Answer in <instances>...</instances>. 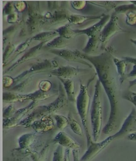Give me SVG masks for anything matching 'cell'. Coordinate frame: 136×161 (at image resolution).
Wrapping results in <instances>:
<instances>
[{"mask_svg":"<svg viewBox=\"0 0 136 161\" xmlns=\"http://www.w3.org/2000/svg\"><path fill=\"white\" fill-rule=\"evenodd\" d=\"M57 35V34L55 32H46V33H41L33 37V39L46 42L48 40L50 39Z\"/></svg>","mask_w":136,"mask_h":161,"instance_id":"cell-22","label":"cell"},{"mask_svg":"<svg viewBox=\"0 0 136 161\" xmlns=\"http://www.w3.org/2000/svg\"><path fill=\"white\" fill-rule=\"evenodd\" d=\"M130 41L132 42V43H133V44H134L136 46V40H134L133 39H131Z\"/></svg>","mask_w":136,"mask_h":161,"instance_id":"cell-38","label":"cell"},{"mask_svg":"<svg viewBox=\"0 0 136 161\" xmlns=\"http://www.w3.org/2000/svg\"><path fill=\"white\" fill-rule=\"evenodd\" d=\"M54 121L49 116H44L36 120L28 127H31L37 132H46L54 127Z\"/></svg>","mask_w":136,"mask_h":161,"instance_id":"cell-9","label":"cell"},{"mask_svg":"<svg viewBox=\"0 0 136 161\" xmlns=\"http://www.w3.org/2000/svg\"><path fill=\"white\" fill-rule=\"evenodd\" d=\"M70 149L66 148L65 150L63 161H71L70 159Z\"/></svg>","mask_w":136,"mask_h":161,"instance_id":"cell-31","label":"cell"},{"mask_svg":"<svg viewBox=\"0 0 136 161\" xmlns=\"http://www.w3.org/2000/svg\"><path fill=\"white\" fill-rule=\"evenodd\" d=\"M35 103V102L33 101L28 107L17 111L14 114V116L13 117L7 119L5 123L3 124V126L5 128H7V127L8 128V127L16 126L19 121H20L21 119L25 115V114L29 111L30 110L33 108Z\"/></svg>","mask_w":136,"mask_h":161,"instance_id":"cell-11","label":"cell"},{"mask_svg":"<svg viewBox=\"0 0 136 161\" xmlns=\"http://www.w3.org/2000/svg\"><path fill=\"white\" fill-rule=\"evenodd\" d=\"M136 85V79L134 80L129 81V87H132Z\"/></svg>","mask_w":136,"mask_h":161,"instance_id":"cell-37","label":"cell"},{"mask_svg":"<svg viewBox=\"0 0 136 161\" xmlns=\"http://www.w3.org/2000/svg\"><path fill=\"white\" fill-rule=\"evenodd\" d=\"M68 119L69 120V125L73 132L79 136L83 135L82 127L79 124L73 117L71 114H69Z\"/></svg>","mask_w":136,"mask_h":161,"instance_id":"cell-18","label":"cell"},{"mask_svg":"<svg viewBox=\"0 0 136 161\" xmlns=\"http://www.w3.org/2000/svg\"><path fill=\"white\" fill-rule=\"evenodd\" d=\"M114 50L111 47L106 48L103 53L96 56H91L79 51L75 53L77 56L89 60L94 65L107 94L111 112L104 130L108 133H112L116 129L120 119L119 75L114 62Z\"/></svg>","mask_w":136,"mask_h":161,"instance_id":"cell-1","label":"cell"},{"mask_svg":"<svg viewBox=\"0 0 136 161\" xmlns=\"http://www.w3.org/2000/svg\"><path fill=\"white\" fill-rule=\"evenodd\" d=\"M64 158L63 147L59 145L54 153L53 161H63Z\"/></svg>","mask_w":136,"mask_h":161,"instance_id":"cell-24","label":"cell"},{"mask_svg":"<svg viewBox=\"0 0 136 161\" xmlns=\"http://www.w3.org/2000/svg\"><path fill=\"white\" fill-rule=\"evenodd\" d=\"M136 131V111L133 109L127 117L122 127L117 133L111 136L113 140L126 137L128 135Z\"/></svg>","mask_w":136,"mask_h":161,"instance_id":"cell-5","label":"cell"},{"mask_svg":"<svg viewBox=\"0 0 136 161\" xmlns=\"http://www.w3.org/2000/svg\"><path fill=\"white\" fill-rule=\"evenodd\" d=\"M122 58L128 63H132V64H134V65H136V58L126 57H123Z\"/></svg>","mask_w":136,"mask_h":161,"instance_id":"cell-32","label":"cell"},{"mask_svg":"<svg viewBox=\"0 0 136 161\" xmlns=\"http://www.w3.org/2000/svg\"><path fill=\"white\" fill-rule=\"evenodd\" d=\"M126 23L128 25L133 26L136 24V12H130L127 14Z\"/></svg>","mask_w":136,"mask_h":161,"instance_id":"cell-25","label":"cell"},{"mask_svg":"<svg viewBox=\"0 0 136 161\" xmlns=\"http://www.w3.org/2000/svg\"><path fill=\"white\" fill-rule=\"evenodd\" d=\"M131 77H136V65H133L132 71L129 74H127V78Z\"/></svg>","mask_w":136,"mask_h":161,"instance_id":"cell-36","label":"cell"},{"mask_svg":"<svg viewBox=\"0 0 136 161\" xmlns=\"http://www.w3.org/2000/svg\"><path fill=\"white\" fill-rule=\"evenodd\" d=\"M59 34L61 37L65 38H70L74 36L75 35V32L72 30L69 27L65 26L60 28L58 30Z\"/></svg>","mask_w":136,"mask_h":161,"instance_id":"cell-23","label":"cell"},{"mask_svg":"<svg viewBox=\"0 0 136 161\" xmlns=\"http://www.w3.org/2000/svg\"><path fill=\"white\" fill-rule=\"evenodd\" d=\"M52 52L54 54L60 56L68 61L76 62L81 63V64H85L86 65H88L91 67V65L86 62V61L79 59V57L77 56L75 53H73L70 50H54Z\"/></svg>","mask_w":136,"mask_h":161,"instance_id":"cell-12","label":"cell"},{"mask_svg":"<svg viewBox=\"0 0 136 161\" xmlns=\"http://www.w3.org/2000/svg\"><path fill=\"white\" fill-rule=\"evenodd\" d=\"M46 42H43L41 44H39L37 46L34 47L31 49L30 50L26 53L24 56H23V58H21L20 59H19L18 61H17L15 65H13L12 66V67L10 68L9 69H11V70H12V69H13L15 67V66H17L19 64H22L24 62L27 61V60H29V59H31V58H33L34 56H35L39 51L40 50L41 48L44 45V43H45Z\"/></svg>","mask_w":136,"mask_h":161,"instance_id":"cell-16","label":"cell"},{"mask_svg":"<svg viewBox=\"0 0 136 161\" xmlns=\"http://www.w3.org/2000/svg\"><path fill=\"white\" fill-rule=\"evenodd\" d=\"M54 118L55 119L57 122V126L58 128L63 130L66 128L69 124L68 119L66 118L62 115L55 114L54 115Z\"/></svg>","mask_w":136,"mask_h":161,"instance_id":"cell-21","label":"cell"},{"mask_svg":"<svg viewBox=\"0 0 136 161\" xmlns=\"http://www.w3.org/2000/svg\"><path fill=\"white\" fill-rule=\"evenodd\" d=\"M114 62L117 69V72L120 78V82L123 83L127 78V74H126V68L128 63L124 59H120L118 58H114Z\"/></svg>","mask_w":136,"mask_h":161,"instance_id":"cell-13","label":"cell"},{"mask_svg":"<svg viewBox=\"0 0 136 161\" xmlns=\"http://www.w3.org/2000/svg\"><path fill=\"white\" fill-rule=\"evenodd\" d=\"M116 14L120 13H128L129 12H136V5L134 4L124 5L116 7L115 8Z\"/></svg>","mask_w":136,"mask_h":161,"instance_id":"cell-20","label":"cell"},{"mask_svg":"<svg viewBox=\"0 0 136 161\" xmlns=\"http://www.w3.org/2000/svg\"><path fill=\"white\" fill-rule=\"evenodd\" d=\"M54 142L63 147L70 149L78 150L81 147L75 140L63 132L58 133L54 139Z\"/></svg>","mask_w":136,"mask_h":161,"instance_id":"cell-8","label":"cell"},{"mask_svg":"<svg viewBox=\"0 0 136 161\" xmlns=\"http://www.w3.org/2000/svg\"><path fill=\"white\" fill-rule=\"evenodd\" d=\"M90 97L87 86L81 85L79 94L76 100L77 108L81 118L84 128L86 132L87 140V146L94 141L90 136L88 127V117L90 110Z\"/></svg>","mask_w":136,"mask_h":161,"instance_id":"cell-3","label":"cell"},{"mask_svg":"<svg viewBox=\"0 0 136 161\" xmlns=\"http://www.w3.org/2000/svg\"><path fill=\"white\" fill-rule=\"evenodd\" d=\"M102 86L100 80L96 85L93 100L91 108V120L92 127L94 142H96L99 138L102 126V107L101 103Z\"/></svg>","mask_w":136,"mask_h":161,"instance_id":"cell-2","label":"cell"},{"mask_svg":"<svg viewBox=\"0 0 136 161\" xmlns=\"http://www.w3.org/2000/svg\"><path fill=\"white\" fill-rule=\"evenodd\" d=\"M111 16L109 15H104L99 23L95 24L88 29L84 30L74 31L75 33L79 34H85L90 37L100 34L103 30L107 23L109 21Z\"/></svg>","mask_w":136,"mask_h":161,"instance_id":"cell-7","label":"cell"},{"mask_svg":"<svg viewBox=\"0 0 136 161\" xmlns=\"http://www.w3.org/2000/svg\"><path fill=\"white\" fill-rule=\"evenodd\" d=\"M69 17H68L66 14L65 13H63V12H60V13H58L55 15L53 16V18H52V20L54 21L56 23H61L65 21L66 20L68 19Z\"/></svg>","mask_w":136,"mask_h":161,"instance_id":"cell-26","label":"cell"},{"mask_svg":"<svg viewBox=\"0 0 136 161\" xmlns=\"http://www.w3.org/2000/svg\"><path fill=\"white\" fill-rule=\"evenodd\" d=\"M113 139L110 136L101 142L96 143L93 142L88 146L87 151L81 157L80 161H91L106 148L113 141Z\"/></svg>","mask_w":136,"mask_h":161,"instance_id":"cell-6","label":"cell"},{"mask_svg":"<svg viewBox=\"0 0 136 161\" xmlns=\"http://www.w3.org/2000/svg\"><path fill=\"white\" fill-rule=\"evenodd\" d=\"M123 98L125 100H128L132 103L136 108V93L128 92L125 94Z\"/></svg>","mask_w":136,"mask_h":161,"instance_id":"cell-27","label":"cell"},{"mask_svg":"<svg viewBox=\"0 0 136 161\" xmlns=\"http://www.w3.org/2000/svg\"><path fill=\"white\" fill-rule=\"evenodd\" d=\"M86 3L84 2H75L73 3V7L78 10H81L85 7Z\"/></svg>","mask_w":136,"mask_h":161,"instance_id":"cell-30","label":"cell"},{"mask_svg":"<svg viewBox=\"0 0 136 161\" xmlns=\"http://www.w3.org/2000/svg\"><path fill=\"white\" fill-rule=\"evenodd\" d=\"M73 161H80L79 159L78 150H73Z\"/></svg>","mask_w":136,"mask_h":161,"instance_id":"cell-35","label":"cell"},{"mask_svg":"<svg viewBox=\"0 0 136 161\" xmlns=\"http://www.w3.org/2000/svg\"><path fill=\"white\" fill-rule=\"evenodd\" d=\"M101 44V33L90 37L86 47L84 49V54H91L98 49L100 44Z\"/></svg>","mask_w":136,"mask_h":161,"instance_id":"cell-14","label":"cell"},{"mask_svg":"<svg viewBox=\"0 0 136 161\" xmlns=\"http://www.w3.org/2000/svg\"><path fill=\"white\" fill-rule=\"evenodd\" d=\"M51 86V84L48 81H41L40 84V88L41 91L43 92H46L48 91L50 89Z\"/></svg>","mask_w":136,"mask_h":161,"instance_id":"cell-28","label":"cell"},{"mask_svg":"<svg viewBox=\"0 0 136 161\" xmlns=\"http://www.w3.org/2000/svg\"><path fill=\"white\" fill-rule=\"evenodd\" d=\"M30 42L31 40H29L25 42L24 43V44H21L19 47L18 49H17V51L15 52V54H20L21 53L24 51L28 47L29 44H30Z\"/></svg>","mask_w":136,"mask_h":161,"instance_id":"cell-29","label":"cell"},{"mask_svg":"<svg viewBox=\"0 0 136 161\" xmlns=\"http://www.w3.org/2000/svg\"><path fill=\"white\" fill-rule=\"evenodd\" d=\"M5 101L8 102H13L17 101H23V100L32 99L34 100H43L48 97L47 95L45 93L41 92H36L35 93L30 94V95H12L10 94L9 95H6L5 96Z\"/></svg>","mask_w":136,"mask_h":161,"instance_id":"cell-10","label":"cell"},{"mask_svg":"<svg viewBox=\"0 0 136 161\" xmlns=\"http://www.w3.org/2000/svg\"><path fill=\"white\" fill-rule=\"evenodd\" d=\"M68 41L66 38L63 37H58L47 44L49 47L60 48L64 47L68 45Z\"/></svg>","mask_w":136,"mask_h":161,"instance_id":"cell-19","label":"cell"},{"mask_svg":"<svg viewBox=\"0 0 136 161\" xmlns=\"http://www.w3.org/2000/svg\"><path fill=\"white\" fill-rule=\"evenodd\" d=\"M25 5L23 2H18L16 3L15 7L17 10L19 11H23L25 8Z\"/></svg>","mask_w":136,"mask_h":161,"instance_id":"cell-33","label":"cell"},{"mask_svg":"<svg viewBox=\"0 0 136 161\" xmlns=\"http://www.w3.org/2000/svg\"><path fill=\"white\" fill-rule=\"evenodd\" d=\"M126 138L129 141H133L136 142V131L133 133L131 134L126 137Z\"/></svg>","mask_w":136,"mask_h":161,"instance_id":"cell-34","label":"cell"},{"mask_svg":"<svg viewBox=\"0 0 136 161\" xmlns=\"http://www.w3.org/2000/svg\"><path fill=\"white\" fill-rule=\"evenodd\" d=\"M118 18L116 13L112 14L109 21L104 28L101 33V49L104 50L106 46L112 37L121 32H127L119 26L118 24Z\"/></svg>","mask_w":136,"mask_h":161,"instance_id":"cell-4","label":"cell"},{"mask_svg":"<svg viewBox=\"0 0 136 161\" xmlns=\"http://www.w3.org/2000/svg\"><path fill=\"white\" fill-rule=\"evenodd\" d=\"M133 2V4H134V5H136V1H135V2H134V1H133V2Z\"/></svg>","mask_w":136,"mask_h":161,"instance_id":"cell-39","label":"cell"},{"mask_svg":"<svg viewBox=\"0 0 136 161\" xmlns=\"http://www.w3.org/2000/svg\"><path fill=\"white\" fill-rule=\"evenodd\" d=\"M62 81L66 90L68 97L69 100L73 101L75 100L74 97V85L72 80L68 79H60Z\"/></svg>","mask_w":136,"mask_h":161,"instance_id":"cell-17","label":"cell"},{"mask_svg":"<svg viewBox=\"0 0 136 161\" xmlns=\"http://www.w3.org/2000/svg\"><path fill=\"white\" fill-rule=\"evenodd\" d=\"M53 71L52 74L60 77L67 79L77 75L78 70L71 67H63Z\"/></svg>","mask_w":136,"mask_h":161,"instance_id":"cell-15","label":"cell"}]
</instances>
